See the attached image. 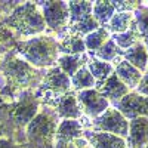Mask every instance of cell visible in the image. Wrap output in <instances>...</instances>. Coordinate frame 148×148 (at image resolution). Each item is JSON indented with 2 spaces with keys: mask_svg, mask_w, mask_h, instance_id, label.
Listing matches in <instances>:
<instances>
[{
  "mask_svg": "<svg viewBox=\"0 0 148 148\" xmlns=\"http://www.w3.org/2000/svg\"><path fill=\"white\" fill-rule=\"evenodd\" d=\"M40 110V99L33 90H24L14 102L0 104V139L25 145V129Z\"/></svg>",
  "mask_w": 148,
  "mask_h": 148,
  "instance_id": "6da1fadb",
  "label": "cell"
},
{
  "mask_svg": "<svg viewBox=\"0 0 148 148\" xmlns=\"http://www.w3.org/2000/svg\"><path fill=\"white\" fill-rule=\"evenodd\" d=\"M0 73L6 80V86L0 89V96H15L18 92L33 90L42 84L45 71L30 65L19 53L12 49L0 59Z\"/></svg>",
  "mask_w": 148,
  "mask_h": 148,
  "instance_id": "7a4b0ae2",
  "label": "cell"
},
{
  "mask_svg": "<svg viewBox=\"0 0 148 148\" xmlns=\"http://www.w3.org/2000/svg\"><path fill=\"white\" fill-rule=\"evenodd\" d=\"M15 51L30 65L37 70H42L56 64L59 43L51 36H36L30 40H16Z\"/></svg>",
  "mask_w": 148,
  "mask_h": 148,
  "instance_id": "3957f363",
  "label": "cell"
},
{
  "mask_svg": "<svg viewBox=\"0 0 148 148\" xmlns=\"http://www.w3.org/2000/svg\"><path fill=\"white\" fill-rule=\"evenodd\" d=\"M58 119V114L51 107L39 110L25 129V145L28 148H55Z\"/></svg>",
  "mask_w": 148,
  "mask_h": 148,
  "instance_id": "277c9868",
  "label": "cell"
},
{
  "mask_svg": "<svg viewBox=\"0 0 148 148\" xmlns=\"http://www.w3.org/2000/svg\"><path fill=\"white\" fill-rule=\"evenodd\" d=\"M5 27L14 30L19 37H36L45 31L46 24L39 6L25 2L18 5L5 19Z\"/></svg>",
  "mask_w": 148,
  "mask_h": 148,
  "instance_id": "5b68a950",
  "label": "cell"
},
{
  "mask_svg": "<svg viewBox=\"0 0 148 148\" xmlns=\"http://www.w3.org/2000/svg\"><path fill=\"white\" fill-rule=\"evenodd\" d=\"M92 126L98 132H107V133H111V135H116V136H120L123 139H125L129 133L127 119L121 113H119L116 108L105 110L99 117L93 119Z\"/></svg>",
  "mask_w": 148,
  "mask_h": 148,
  "instance_id": "8992f818",
  "label": "cell"
},
{
  "mask_svg": "<svg viewBox=\"0 0 148 148\" xmlns=\"http://www.w3.org/2000/svg\"><path fill=\"white\" fill-rule=\"evenodd\" d=\"M37 6L43 8L45 24L58 34L68 30V5L67 2H39Z\"/></svg>",
  "mask_w": 148,
  "mask_h": 148,
  "instance_id": "52a82bcc",
  "label": "cell"
},
{
  "mask_svg": "<svg viewBox=\"0 0 148 148\" xmlns=\"http://www.w3.org/2000/svg\"><path fill=\"white\" fill-rule=\"evenodd\" d=\"M77 104L80 107V111L90 119L99 117L105 110L110 108V102L107 98H104L96 89H86L80 90L77 95Z\"/></svg>",
  "mask_w": 148,
  "mask_h": 148,
  "instance_id": "ba28073f",
  "label": "cell"
},
{
  "mask_svg": "<svg viewBox=\"0 0 148 148\" xmlns=\"http://www.w3.org/2000/svg\"><path fill=\"white\" fill-rule=\"evenodd\" d=\"M116 110L126 119L147 117L148 119V96L139 93H127L120 101L116 102Z\"/></svg>",
  "mask_w": 148,
  "mask_h": 148,
  "instance_id": "9c48e42d",
  "label": "cell"
},
{
  "mask_svg": "<svg viewBox=\"0 0 148 148\" xmlns=\"http://www.w3.org/2000/svg\"><path fill=\"white\" fill-rule=\"evenodd\" d=\"M83 135L79 120H61L55 133V148H70V145Z\"/></svg>",
  "mask_w": 148,
  "mask_h": 148,
  "instance_id": "30bf717a",
  "label": "cell"
},
{
  "mask_svg": "<svg viewBox=\"0 0 148 148\" xmlns=\"http://www.w3.org/2000/svg\"><path fill=\"white\" fill-rule=\"evenodd\" d=\"M40 88L46 89V90H51L55 95L61 96V95H65V93L70 92L71 80L67 74H64L58 67H52L45 73Z\"/></svg>",
  "mask_w": 148,
  "mask_h": 148,
  "instance_id": "8fae6325",
  "label": "cell"
},
{
  "mask_svg": "<svg viewBox=\"0 0 148 148\" xmlns=\"http://www.w3.org/2000/svg\"><path fill=\"white\" fill-rule=\"evenodd\" d=\"M132 148H145L148 147V119L136 117L129 123L127 142Z\"/></svg>",
  "mask_w": 148,
  "mask_h": 148,
  "instance_id": "7c38bea8",
  "label": "cell"
},
{
  "mask_svg": "<svg viewBox=\"0 0 148 148\" xmlns=\"http://www.w3.org/2000/svg\"><path fill=\"white\" fill-rule=\"evenodd\" d=\"M55 113L62 120H79L82 117V111L77 104V98L73 92L61 95L55 101Z\"/></svg>",
  "mask_w": 148,
  "mask_h": 148,
  "instance_id": "4fadbf2b",
  "label": "cell"
},
{
  "mask_svg": "<svg viewBox=\"0 0 148 148\" xmlns=\"http://www.w3.org/2000/svg\"><path fill=\"white\" fill-rule=\"evenodd\" d=\"M92 148H127L126 141L107 132H86L83 133Z\"/></svg>",
  "mask_w": 148,
  "mask_h": 148,
  "instance_id": "5bb4252c",
  "label": "cell"
},
{
  "mask_svg": "<svg viewBox=\"0 0 148 148\" xmlns=\"http://www.w3.org/2000/svg\"><path fill=\"white\" fill-rule=\"evenodd\" d=\"M104 98H107L108 102L113 101V102H117L120 101L123 96H126L129 93V89L123 84L116 74H111L108 79H105V82L101 83V86L96 89Z\"/></svg>",
  "mask_w": 148,
  "mask_h": 148,
  "instance_id": "9a60e30c",
  "label": "cell"
},
{
  "mask_svg": "<svg viewBox=\"0 0 148 148\" xmlns=\"http://www.w3.org/2000/svg\"><path fill=\"white\" fill-rule=\"evenodd\" d=\"M68 5V28L80 25L92 16V2H67Z\"/></svg>",
  "mask_w": 148,
  "mask_h": 148,
  "instance_id": "2e32d148",
  "label": "cell"
},
{
  "mask_svg": "<svg viewBox=\"0 0 148 148\" xmlns=\"http://www.w3.org/2000/svg\"><path fill=\"white\" fill-rule=\"evenodd\" d=\"M116 76L127 89H135L141 83L142 73L139 70H136L133 65H130L127 61L123 59L121 62H119V65L116 68Z\"/></svg>",
  "mask_w": 148,
  "mask_h": 148,
  "instance_id": "e0dca14e",
  "label": "cell"
},
{
  "mask_svg": "<svg viewBox=\"0 0 148 148\" xmlns=\"http://www.w3.org/2000/svg\"><path fill=\"white\" fill-rule=\"evenodd\" d=\"M125 61L130 65H133L136 70H139L141 73H144L147 70V64H148V52H147V46L141 42L135 43L132 47H129L125 52Z\"/></svg>",
  "mask_w": 148,
  "mask_h": 148,
  "instance_id": "ac0fdd59",
  "label": "cell"
},
{
  "mask_svg": "<svg viewBox=\"0 0 148 148\" xmlns=\"http://www.w3.org/2000/svg\"><path fill=\"white\" fill-rule=\"evenodd\" d=\"M84 61H86L84 53H82V55H61V56H58L56 64H58V68L71 79L83 67Z\"/></svg>",
  "mask_w": 148,
  "mask_h": 148,
  "instance_id": "d6986e66",
  "label": "cell"
},
{
  "mask_svg": "<svg viewBox=\"0 0 148 148\" xmlns=\"http://www.w3.org/2000/svg\"><path fill=\"white\" fill-rule=\"evenodd\" d=\"M116 3L114 2H95L92 3V16L98 22V25L102 27L116 14Z\"/></svg>",
  "mask_w": 148,
  "mask_h": 148,
  "instance_id": "ffe728a7",
  "label": "cell"
},
{
  "mask_svg": "<svg viewBox=\"0 0 148 148\" xmlns=\"http://www.w3.org/2000/svg\"><path fill=\"white\" fill-rule=\"evenodd\" d=\"M58 43H59V52H62L64 55H82L86 51L83 39L77 36L68 34L62 39V42Z\"/></svg>",
  "mask_w": 148,
  "mask_h": 148,
  "instance_id": "44dd1931",
  "label": "cell"
},
{
  "mask_svg": "<svg viewBox=\"0 0 148 148\" xmlns=\"http://www.w3.org/2000/svg\"><path fill=\"white\" fill-rule=\"evenodd\" d=\"M110 39V33L108 30L99 27L98 30H95L93 33L88 34L83 39L84 42V47H86V51H89L90 53H95L98 49H101V46Z\"/></svg>",
  "mask_w": 148,
  "mask_h": 148,
  "instance_id": "7402d4cb",
  "label": "cell"
},
{
  "mask_svg": "<svg viewBox=\"0 0 148 148\" xmlns=\"http://www.w3.org/2000/svg\"><path fill=\"white\" fill-rule=\"evenodd\" d=\"M71 80V86L74 89L80 90H86V89H92L96 84V80L93 79V76L90 74V71L88 70V67H82L74 76L70 79Z\"/></svg>",
  "mask_w": 148,
  "mask_h": 148,
  "instance_id": "603a6c76",
  "label": "cell"
},
{
  "mask_svg": "<svg viewBox=\"0 0 148 148\" xmlns=\"http://www.w3.org/2000/svg\"><path fill=\"white\" fill-rule=\"evenodd\" d=\"M133 21V15L132 12H126V10H121L117 12V14L113 15V18L110 19V31L114 33V34H121V33H126L129 25Z\"/></svg>",
  "mask_w": 148,
  "mask_h": 148,
  "instance_id": "cb8c5ba5",
  "label": "cell"
},
{
  "mask_svg": "<svg viewBox=\"0 0 148 148\" xmlns=\"http://www.w3.org/2000/svg\"><path fill=\"white\" fill-rule=\"evenodd\" d=\"M88 70L90 71L95 80H105L111 76L114 68L110 62H104V61H99V59H90Z\"/></svg>",
  "mask_w": 148,
  "mask_h": 148,
  "instance_id": "d4e9b609",
  "label": "cell"
},
{
  "mask_svg": "<svg viewBox=\"0 0 148 148\" xmlns=\"http://www.w3.org/2000/svg\"><path fill=\"white\" fill-rule=\"evenodd\" d=\"M15 45H16V39L14 33L8 27L0 25V59L8 52H10L12 49H15Z\"/></svg>",
  "mask_w": 148,
  "mask_h": 148,
  "instance_id": "484cf974",
  "label": "cell"
},
{
  "mask_svg": "<svg viewBox=\"0 0 148 148\" xmlns=\"http://www.w3.org/2000/svg\"><path fill=\"white\" fill-rule=\"evenodd\" d=\"M95 56L99 58V61H104V62H110V61H113L117 55H119V47L117 45L114 43L113 39H108L102 46L101 49H98L95 53H92Z\"/></svg>",
  "mask_w": 148,
  "mask_h": 148,
  "instance_id": "4316f807",
  "label": "cell"
},
{
  "mask_svg": "<svg viewBox=\"0 0 148 148\" xmlns=\"http://www.w3.org/2000/svg\"><path fill=\"white\" fill-rule=\"evenodd\" d=\"M135 19H136L138 34L142 36L148 42V8H136L135 9Z\"/></svg>",
  "mask_w": 148,
  "mask_h": 148,
  "instance_id": "83f0119b",
  "label": "cell"
},
{
  "mask_svg": "<svg viewBox=\"0 0 148 148\" xmlns=\"http://www.w3.org/2000/svg\"><path fill=\"white\" fill-rule=\"evenodd\" d=\"M138 33L135 30H129L126 33H121V34H116L113 37L114 43L117 45V47H123V49H129L132 47L135 43H138Z\"/></svg>",
  "mask_w": 148,
  "mask_h": 148,
  "instance_id": "f1b7e54d",
  "label": "cell"
},
{
  "mask_svg": "<svg viewBox=\"0 0 148 148\" xmlns=\"http://www.w3.org/2000/svg\"><path fill=\"white\" fill-rule=\"evenodd\" d=\"M136 89H138L136 93H139V95H142V96H148V74H147V76H142L141 83L138 84Z\"/></svg>",
  "mask_w": 148,
  "mask_h": 148,
  "instance_id": "f546056e",
  "label": "cell"
},
{
  "mask_svg": "<svg viewBox=\"0 0 148 148\" xmlns=\"http://www.w3.org/2000/svg\"><path fill=\"white\" fill-rule=\"evenodd\" d=\"M0 148H22V145H18L15 142H10L8 139H0Z\"/></svg>",
  "mask_w": 148,
  "mask_h": 148,
  "instance_id": "4dcf8cb0",
  "label": "cell"
},
{
  "mask_svg": "<svg viewBox=\"0 0 148 148\" xmlns=\"http://www.w3.org/2000/svg\"><path fill=\"white\" fill-rule=\"evenodd\" d=\"M79 148H88V147H82V145H79Z\"/></svg>",
  "mask_w": 148,
  "mask_h": 148,
  "instance_id": "1f68e13d",
  "label": "cell"
},
{
  "mask_svg": "<svg viewBox=\"0 0 148 148\" xmlns=\"http://www.w3.org/2000/svg\"><path fill=\"white\" fill-rule=\"evenodd\" d=\"M147 52H148V49H147ZM147 68H148V64H147Z\"/></svg>",
  "mask_w": 148,
  "mask_h": 148,
  "instance_id": "d6a6232c",
  "label": "cell"
},
{
  "mask_svg": "<svg viewBox=\"0 0 148 148\" xmlns=\"http://www.w3.org/2000/svg\"><path fill=\"white\" fill-rule=\"evenodd\" d=\"M0 99H2V96H0Z\"/></svg>",
  "mask_w": 148,
  "mask_h": 148,
  "instance_id": "836d02e7",
  "label": "cell"
},
{
  "mask_svg": "<svg viewBox=\"0 0 148 148\" xmlns=\"http://www.w3.org/2000/svg\"><path fill=\"white\" fill-rule=\"evenodd\" d=\"M145 148H148V147H145Z\"/></svg>",
  "mask_w": 148,
  "mask_h": 148,
  "instance_id": "e575fe53",
  "label": "cell"
}]
</instances>
